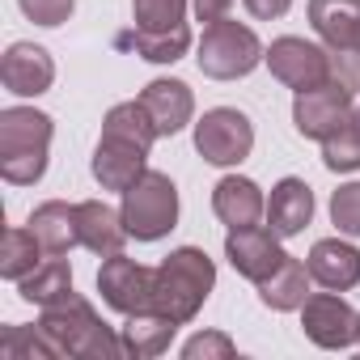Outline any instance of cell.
Returning a JSON list of instances; mask_svg holds the SVG:
<instances>
[{"label": "cell", "mask_w": 360, "mask_h": 360, "mask_svg": "<svg viewBox=\"0 0 360 360\" xmlns=\"http://www.w3.org/2000/svg\"><path fill=\"white\" fill-rule=\"evenodd\" d=\"M39 335L47 339L51 360H119V356H127L123 335H115L98 318V309L77 292L43 309Z\"/></svg>", "instance_id": "6da1fadb"}, {"label": "cell", "mask_w": 360, "mask_h": 360, "mask_svg": "<svg viewBox=\"0 0 360 360\" xmlns=\"http://www.w3.org/2000/svg\"><path fill=\"white\" fill-rule=\"evenodd\" d=\"M217 284V263L200 250V246H178L169 250L161 263H157V276H153V309L174 318L178 326H187L208 292Z\"/></svg>", "instance_id": "7a4b0ae2"}, {"label": "cell", "mask_w": 360, "mask_h": 360, "mask_svg": "<svg viewBox=\"0 0 360 360\" xmlns=\"http://www.w3.org/2000/svg\"><path fill=\"white\" fill-rule=\"evenodd\" d=\"M56 136V119L34 106L0 110V178L13 187H34L47 174V148Z\"/></svg>", "instance_id": "3957f363"}, {"label": "cell", "mask_w": 360, "mask_h": 360, "mask_svg": "<svg viewBox=\"0 0 360 360\" xmlns=\"http://www.w3.org/2000/svg\"><path fill=\"white\" fill-rule=\"evenodd\" d=\"M123 225L136 242H157L178 225V187L169 183V174L144 169L136 183L123 191Z\"/></svg>", "instance_id": "277c9868"}, {"label": "cell", "mask_w": 360, "mask_h": 360, "mask_svg": "<svg viewBox=\"0 0 360 360\" xmlns=\"http://www.w3.org/2000/svg\"><path fill=\"white\" fill-rule=\"evenodd\" d=\"M263 43L250 26L242 22H212L204 26V39H200V72L212 77V81H238V77H250L259 64H263Z\"/></svg>", "instance_id": "5b68a950"}, {"label": "cell", "mask_w": 360, "mask_h": 360, "mask_svg": "<svg viewBox=\"0 0 360 360\" xmlns=\"http://www.w3.org/2000/svg\"><path fill=\"white\" fill-rule=\"evenodd\" d=\"M250 148H255V123L233 106L204 110V119L195 123V153L208 165H238L250 157Z\"/></svg>", "instance_id": "8992f818"}, {"label": "cell", "mask_w": 360, "mask_h": 360, "mask_svg": "<svg viewBox=\"0 0 360 360\" xmlns=\"http://www.w3.org/2000/svg\"><path fill=\"white\" fill-rule=\"evenodd\" d=\"M263 64L271 68L276 81H284L288 89H314L322 81L335 77V60H330V47H318L309 39H297V34H284L267 47Z\"/></svg>", "instance_id": "52a82bcc"}, {"label": "cell", "mask_w": 360, "mask_h": 360, "mask_svg": "<svg viewBox=\"0 0 360 360\" xmlns=\"http://www.w3.org/2000/svg\"><path fill=\"white\" fill-rule=\"evenodd\" d=\"M356 106H352V85L343 81V77H330V81H322V85H314V89H301L297 98H292V123H297V131L305 136V140H326L347 115H352Z\"/></svg>", "instance_id": "ba28073f"}, {"label": "cell", "mask_w": 360, "mask_h": 360, "mask_svg": "<svg viewBox=\"0 0 360 360\" xmlns=\"http://www.w3.org/2000/svg\"><path fill=\"white\" fill-rule=\"evenodd\" d=\"M301 326H305V339L326 352H343V347L360 343V314L330 288L309 292V301L301 305Z\"/></svg>", "instance_id": "9c48e42d"}, {"label": "cell", "mask_w": 360, "mask_h": 360, "mask_svg": "<svg viewBox=\"0 0 360 360\" xmlns=\"http://www.w3.org/2000/svg\"><path fill=\"white\" fill-rule=\"evenodd\" d=\"M153 276H157V267H144V263H136V259H127V255L119 250V255H110V259L102 263V271H98V292H102V301H106L115 314L131 318V314L153 309Z\"/></svg>", "instance_id": "30bf717a"}, {"label": "cell", "mask_w": 360, "mask_h": 360, "mask_svg": "<svg viewBox=\"0 0 360 360\" xmlns=\"http://www.w3.org/2000/svg\"><path fill=\"white\" fill-rule=\"evenodd\" d=\"M225 259L233 263L238 276H246L250 284H263L280 263H284V250H280V238L263 225H250V229H229L225 238Z\"/></svg>", "instance_id": "8fae6325"}, {"label": "cell", "mask_w": 360, "mask_h": 360, "mask_svg": "<svg viewBox=\"0 0 360 360\" xmlns=\"http://www.w3.org/2000/svg\"><path fill=\"white\" fill-rule=\"evenodd\" d=\"M0 81L18 98H39L56 81V60L39 43H13L5 51V60H0Z\"/></svg>", "instance_id": "7c38bea8"}, {"label": "cell", "mask_w": 360, "mask_h": 360, "mask_svg": "<svg viewBox=\"0 0 360 360\" xmlns=\"http://www.w3.org/2000/svg\"><path fill=\"white\" fill-rule=\"evenodd\" d=\"M140 106L148 110L157 136H178L195 115V94L174 77H157V81H148L140 89Z\"/></svg>", "instance_id": "4fadbf2b"}, {"label": "cell", "mask_w": 360, "mask_h": 360, "mask_svg": "<svg viewBox=\"0 0 360 360\" xmlns=\"http://www.w3.org/2000/svg\"><path fill=\"white\" fill-rule=\"evenodd\" d=\"M309 26L335 56L360 51V0H309Z\"/></svg>", "instance_id": "5bb4252c"}, {"label": "cell", "mask_w": 360, "mask_h": 360, "mask_svg": "<svg viewBox=\"0 0 360 360\" xmlns=\"http://www.w3.org/2000/svg\"><path fill=\"white\" fill-rule=\"evenodd\" d=\"M212 212L221 217L225 229H250L267 217V200H263V187L255 178H242V174H229L212 187Z\"/></svg>", "instance_id": "9a60e30c"}, {"label": "cell", "mask_w": 360, "mask_h": 360, "mask_svg": "<svg viewBox=\"0 0 360 360\" xmlns=\"http://www.w3.org/2000/svg\"><path fill=\"white\" fill-rule=\"evenodd\" d=\"M144 161H148V148L127 144V140H115V136H102L98 148H94L89 169H94V178L102 183V191H119V195H123L136 178L148 169Z\"/></svg>", "instance_id": "2e32d148"}, {"label": "cell", "mask_w": 360, "mask_h": 360, "mask_svg": "<svg viewBox=\"0 0 360 360\" xmlns=\"http://www.w3.org/2000/svg\"><path fill=\"white\" fill-rule=\"evenodd\" d=\"M305 267H309L314 284H322V288H330V292H347V288L360 284V250H356L352 242H343V238H322V242H314Z\"/></svg>", "instance_id": "e0dca14e"}, {"label": "cell", "mask_w": 360, "mask_h": 360, "mask_svg": "<svg viewBox=\"0 0 360 360\" xmlns=\"http://www.w3.org/2000/svg\"><path fill=\"white\" fill-rule=\"evenodd\" d=\"M314 217V191L305 178H280L267 200V229L276 238H297Z\"/></svg>", "instance_id": "ac0fdd59"}, {"label": "cell", "mask_w": 360, "mask_h": 360, "mask_svg": "<svg viewBox=\"0 0 360 360\" xmlns=\"http://www.w3.org/2000/svg\"><path fill=\"white\" fill-rule=\"evenodd\" d=\"M77 229H81V246L94 250V255H102V259L119 255V250L127 246V238H131L127 225H123V212H115V208L102 204V200L77 204Z\"/></svg>", "instance_id": "d6986e66"}, {"label": "cell", "mask_w": 360, "mask_h": 360, "mask_svg": "<svg viewBox=\"0 0 360 360\" xmlns=\"http://www.w3.org/2000/svg\"><path fill=\"white\" fill-rule=\"evenodd\" d=\"M30 233L39 238V246L47 255H68L72 246H81V229H77V204L64 200H47L30 212Z\"/></svg>", "instance_id": "ffe728a7"}, {"label": "cell", "mask_w": 360, "mask_h": 360, "mask_svg": "<svg viewBox=\"0 0 360 360\" xmlns=\"http://www.w3.org/2000/svg\"><path fill=\"white\" fill-rule=\"evenodd\" d=\"M119 51H131L148 64H174V60H183L191 51V26H178V30H127L115 39Z\"/></svg>", "instance_id": "44dd1931"}, {"label": "cell", "mask_w": 360, "mask_h": 360, "mask_svg": "<svg viewBox=\"0 0 360 360\" xmlns=\"http://www.w3.org/2000/svg\"><path fill=\"white\" fill-rule=\"evenodd\" d=\"M309 267L301 263V259H292V255H284V263L259 284V297H263V305H271L276 314H288V309H301L305 301H309Z\"/></svg>", "instance_id": "7402d4cb"}, {"label": "cell", "mask_w": 360, "mask_h": 360, "mask_svg": "<svg viewBox=\"0 0 360 360\" xmlns=\"http://www.w3.org/2000/svg\"><path fill=\"white\" fill-rule=\"evenodd\" d=\"M174 330H178L174 318H165V314H157V309H144V314H131L127 326H123L119 335H123V352H127V356H136V360H153V356L169 352Z\"/></svg>", "instance_id": "603a6c76"}, {"label": "cell", "mask_w": 360, "mask_h": 360, "mask_svg": "<svg viewBox=\"0 0 360 360\" xmlns=\"http://www.w3.org/2000/svg\"><path fill=\"white\" fill-rule=\"evenodd\" d=\"M18 292H22V301L47 309V305L72 297V267L64 263V255H47L26 280H18Z\"/></svg>", "instance_id": "cb8c5ba5"}, {"label": "cell", "mask_w": 360, "mask_h": 360, "mask_svg": "<svg viewBox=\"0 0 360 360\" xmlns=\"http://www.w3.org/2000/svg\"><path fill=\"white\" fill-rule=\"evenodd\" d=\"M102 136H115V140H127V144H140V148H153V140H161L148 110L140 106V98L110 106L106 119H102Z\"/></svg>", "instance_id": "d4e9b609"}, {"label": "cell", "mask_w": 360, "mask_h": 360, "mask_svg": "<svg viewBox=\"0 0 360 360\" xmlns=\"http://www.w3.org/2000/svg\"><path fill=\"white\" fill-rule=\"evenodd\" d=\"M43 259H47V250L39 246V238L30 233V225H26V229H9V233H5V246H0V276L18 284V280H26Z\"/></svg>", "instance_id": "484cf974"}, {"label": "cell", "mask_w": 360, "mask_h": 360, "mask_svg": "<svg viewBox=\"0 0 360 360\" xmlns=\"http://www.w3.org/2000/svg\"><path fill=\"white\" fill-rule=\"evenodd\" d=\"M322 161H326V169H335V174L360 169V115H356V110L322 140Z\"/></svg>", "instance_id": "4316f807"}, {"label": "cell", "mask_w": 360, "mask_h": 360, "mask_svg": "<svg viewBox=\"0 0 360 360\" xmlns=\"http://www.w3.org/2000/svg\"><path fill=\"white\" fill-rule=\"evenodd\" d=\"M136 30H178L187 26V0H131Z\"/></svg>", "instance_id": "83f0119b"}, {"label": "cell", "mask_w": 360, "mask_h": 360, "mask_svg": "<svg viewBox=\"0 0 360 360\" xmlns=\"http://www.w3.org/2000/svg\"><path fill=\"white\" fill-rule=\"evenodd\" d=\"M0 352H5L9 360H34V356L51 360V347L39 335V326H5L0 330Z\"/></svg>", "instance_id": "f1b7e54d"}, {"label": "cell", "mask_w": 360, "mask_h": 360, "mask_svg": "<svg viewBox=\"0 0 360 360\" xmlns=\"http://www.w3.org/2000/svg\"><path fill=\"white\" fill-rule=\"evenodd\" d=\"M330 221L339 233L360 238V183H347L330 195Z\"/></svg>", "instance_id": "f546056e"}, {"label": "cell", "mask_w": 360, "mask_h": 360, "mask_svg": "<svg viewBox=\"0 0 360 360\" xmlns=\"http://www.w3.org/2000/svg\"><path fill=\"white\" fill-rule=\"evenodd\" d=\"M238 347H233V339L225 335V330H204V335H195V339H187L183 343V360H229Z\"/></svg>", "instance_id": "4dcf8cb0"}, {"label": "cell", "mask_w": 360, "mask_h": 360, "mask_svg": "<svg viewBox=\"0 0 360 360\" xmlns=\"http://www.w3.org/2000/svg\"><path fill=\"white\" fill-rule=\"evenodd\" d=\"M18 5L34 26H64L77 9V0H18Z\"/></svg>", "instance_id": "1f68e13d"}, {"label": "cell", "mask_w": 360, "mask_h": 360, "mask_svg": "<svg viewBox=\"0 0 360 360\" xmlns=\"http://www.w3.org/2000/svg\"><path fill=\"white\" fill-rule=\"evenodd\" d=\"M191 9H195V18H200L204 26H212V22H225V18H229L233 0H191Z\"/></svg>", "instance_id": "d6a6232c"}, {"label": "cell", "mask_w": 360, "mask_h": 360, "mask_svg": "<svg viewBox=\"0 0 360 360\" xmlns=\"http://www.w3.org/2000/svg\"><path fill=\"white\" fill-rule=\"evenodd\" d=\"M246 9L259 18V22H271V18H284L292 9V0H246Z\"/></svg>", "instance_id": "836d02e7"}, {"label": "cell", "mask_w": 360, "mask_h": 360, "mask_svg": "<svg viewBox=\"0 0 360 360\" xmlns=\"http://www.w3.org/2000/svg\"><path fill=\"white\" fill-rule=\"evenodd\" d=\"M356 115H360V106H356Z\"/></svg>", "instance_id": "e575fe53"}, {"label": "cell", "mask_w": 360, "mask_h": 360, "mask_svg": "<svg viewBox=\"0 0 360 360\" xmlns=\"http://www.w3.org/2000/svg\"><path fill=\"white\" fill-rule=\"evenodd\" d=\"M356 56H360V51H356Z\"/></svg>", "instance_id": "d590c367"}]
</instances>
